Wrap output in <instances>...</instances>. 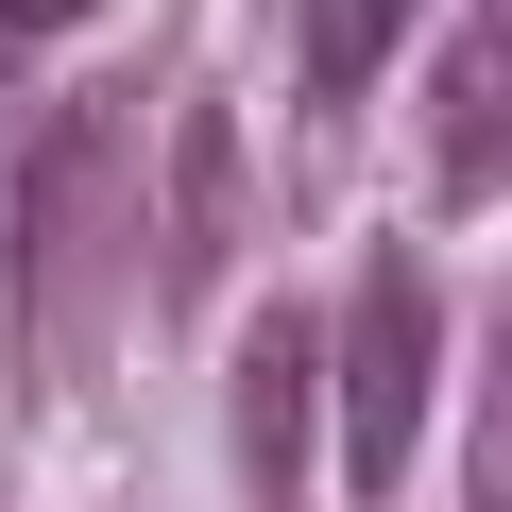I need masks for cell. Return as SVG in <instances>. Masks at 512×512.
Returning <instances> with one entry per match:
<instances>
[{"label":"cell","instance_id":"cell-1","mask_svg":"<svg viewBox=\"0 0 512 512\" xmlns=\"http://www.w3.org/2000/svg\"><path fill=\"white\" fill-rule=\"evenodd\" d=\"M137 103L154 86H69L35 137H18V308H86L120 274V188H137Z\"/></svg>","mask_w":512,"mask_h":512},{"label":"cell","instance_id":"cell-2","mask_svg":"<svg viewBox=\"0 0 512 512\" xmlns=\"http://www.w3.org/2000/svg\"><path fill=\"white\" fill-rule=\"evenodd\" d=\"M325 376H342V478H359V495H393V478H410V444H427V393H444V308H427L410 256H376V274H359V308H342Z\"/></svg>","mask_w":512,"mask_h":512},{"label":"cell","instance_id":"cell-3","mask_svg":"<svg viewBox=\"0 0 512 512\" xmlns=\"http://www.w3.org/2000/svg\"><path fill=\"white\" fill-rule=\"evenodd\" d=\"M308 393H325L308 308H256L239 325V478H256V512H291V478H308Z\"/></svg>","mask_w":512,"mask_h":512},{"label":"cell","instance_id":"cell-4","mask_svg":"<svg viewBox=\"0 0 512 512\" xmlns=\"http://www.w3.org/2000/svg\"><path fill=\"white\" fill-rule=\"evenodd\" d=\"M427 188H512V0H478L461 52H444V103H427Z\"/></svg>","mask_w":512,"mask_h":512},{"label":"cell","instance_id":"cell-5","mask_svg":"<svg viewBox=\"0 0 512 512\" xmlns=\"http://www.w3.org/2000/svg\"><path fill=\"white\" fill-rule=\"evenodd\" d=\"M171 154H188V171H171V205H154V291L188 308V291L222 274V239H239V137L188 103V120H171Z\"/></svg>","mask_w":512,"mask_h":512},{"label":"cell","instance_id":"cell-6","mask_svg":"<svg viewBox=\"0 0 512 512\" xmlns=\"http://www.w3.org/2000/svg\"><path fill=\"white\" fill-rule=\"evenodd\" d=\"M393 35H410V0H308L291 18V52H308V86L342 103V86H376L393 69Z\"/></svg>","mask_w":512,"mask_h":512},{"label":"cell","instance_id":"cell-7","mask_svg":"<svg viewBox=\"0 0 512 512\" xmlns=\"http://www.w3.org/2000/svg\"><path fill=\"white\" fill-rule=\"evenodd\" d=\"M478 512H512V308H495V359H478V461H461Z\"/></svg>","mask_w":512,"mask_h":512},{"label":"cell","instance_id":"cell-8","mask_svg":"<svg viewBox=\"0 0 512 512\" xmlns=\"http://www.w3.org/2000/svg\"><path fill=\"white\" fill-rule=\"evenodd\" d=\"M52 18H86V0H0V35H52Z\"/></svg>","mask_w":512,"mask_h":512}]
</instances>
